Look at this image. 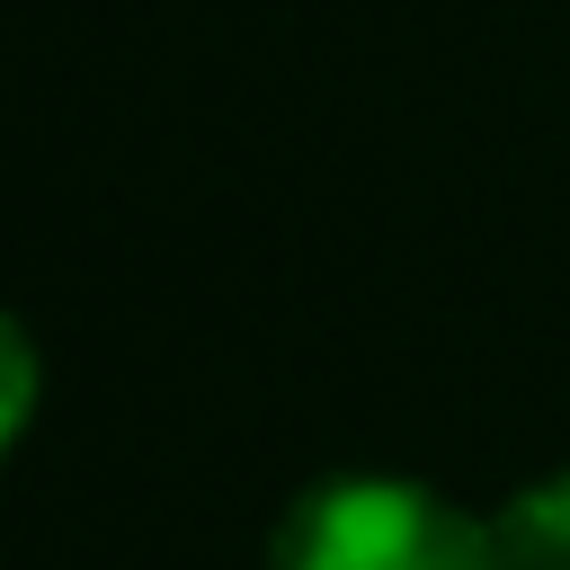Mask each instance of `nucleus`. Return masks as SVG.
I'll use <instances>...</instances> for the list:
<instances>
[{"label":"nucleus","mask_w":570,"mask_h":570,"mask_svg":"<svg viewBox=\"0 0 570 570\" xmlns=\"http://www.w3.org/2000/svg\"><path fill=\"white\" fill-rule=\"evenodd\" d=\"M267 570H508L490 517L401 472H338L303 490L267 543Z\"/></svg>","instance_id":"obj_1"},{"label":"nucleus","mask_w":570,"mask_h":570,"mask_svg":"<svg viewBox=\"0 0 570 570\" xmlns=\"http://www.w3.org/2000/svg\"><path fill=\"white\" fill-rule=\"evenodd\" d=\"M490 543H499L508 570H570V463L508 490L499 517H490Z\"/></svg>","instance_id":"obj_2"},{"label":"nucleus","mask_w":570,"mask_h":570,"mask_svg":"<svg viewBox=\"0 0 570 570\" xmlns=\"http://www.w3.org/2000/svg\"><path fill=\"white\" fill-rule=\"evenodd\" d=\"M27 419H36V338L0 312V454L27 436Z\"/></svg>","instance_id":"obj_3"}]
</instances>
